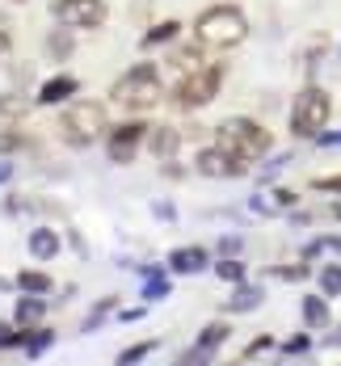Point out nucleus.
I'll list each match as a JSON object with an SVG mask.
<instances>
[{
    "label": "nucleus",
    "instance_id": "f257e3e1",
    "mask_svg": "<svg viewBox=\"0 0 341 366\" xmlns=\"http://www.w3.org/2000/svg\"><path fill=\"white\" fill-rule=\"evenodd\" d=\"M160 93H164V84H160L156 64H135L131 72H122L118 80H114L110 102L122 106V110H131V114H144V110H152V106L160 102Z\"/></svg>",
    "mask_w": 341,
    "mask_h": 366
},
{
    "label": "nucleus",
    "instance_id": "f03ea898",
    "mask_svg": "<svg viewBox=\"0 0 341 366\" xmlns=\"http://www.w3.org/2000/svg\"><path fill=\"white\" fill-rule=\"evenodd\" d=\"M194 34H198L202 46L232 51V46H240V42L249 38V21H244V13H240L236 4H215V9H207V13L194 21Z\"/></svg>",
    "mask_w": 341,
    "mask_h": 366
},
{
    "label": "nucleus",
    "instance_id": "7ed1b4c3",
    "mask_svg": "<svg viewBox=\"0 0 341 366\" xmlns=\"http://www.w3.org/2000/svg\"><path fill=\"white\" fill-rule=\"evenodd\" d=\"M106 131H110V118H106L102 102H72L64 110V118H59V135H64V144H72V147L97 144Z\"/></svg>",
    "mask_w": 341,
    "mask_h": 366
},
{
    "label": "nucleus",
    "instance_id": "20e7f679",
    "mask_svg": "<svg viewBox=\"0 0 341 366\" xmlns=\"http://www.w3.org/2000/svg\"><path fill=\"white\" fill-rule=\"evenodd\" d=\"M215 139H219V147H227L240 160H262L270 152V131L262 122H253V118H227V122H219Z\"/></svg>",
    "mask_w": 341,
    "mask_h": 366
},
{
    "label": "nucleus",
    "instance_id": "39448f33",
    "mask_svg": "<svg viewBox=\"0 0 341 366\" xmlns=\"http://www.w3.org/2000/svg\"><path fill=\"white\" fill-rule=\"evenodd\" d=\"M219 84H224V64H202V68H194V72H186L177 80L173 106L177 110H198V106H207L219 93Z\"/></svg>",
    "mask_w": 341,
    "mask_h": 366
},
{
    "label": "nucleus",
    "instance_id": "423d86ee",
    "mask_svg": "<svg viewBox=\"0 0 341 366\" xmlns=\"http://www.w3.org/2000/svg\"><path fill=\"white\" fill-rule=\"evenodd\" d=\"M329 110H333L329 93H325V89H316V84H307L300 97H295V106H291V131H295V135H303V139L320 135V127H325Z\"/></svg>",
    "mask_w": 341,
    "mask_h": 366
},
{
    "label": "nucleus",
    "instance_id": "0eeeda50",
    "mask_svg": "<svg viewBox=\"0 0 341 366\" xmlns=\"http://www.w3.org/2000/svg\"><path fill=\"white\" fill-rule=\"evenodd\" d=\"M106 0H51V17L68 30H97L106 26Z\"/></svg>",
    "mask_w": 341,
    "mask_h": 366
},
{
    "label": "nucleus",
    "instance_id": "6e6552de",
    "mask_svg": "<svg viewBox=\"0 0 341 366\" xmlns=\"http://www.w3.org/2000/svg\"><path fill=\"white\" fill-rule=\"evenodd\" d=\"M144 135H148V127H144L139 118H131V122H122V127H110V144H106V152H110L114 164H131L135 152H139V144H144Z\"/></svg>",
    "mask_w": 341,
    "mask_h": 366
},
{
    "label": "nucleus",
    "instance_id": "1a4fd4ad",
    "mask_svg": "<svg viewBox=\"0 0 341 366\" xmlns=\"http://www.w3.org/2000/svg\"><path fill=\"white\" fill-rule=\"evenodd\" d=\"M244 164H249V160L232 156V152L219 147V144L198 152V173H202V177H240V173H244Z\"/></svg>",
    "mask_w": 341,
    "mask_h": 366
},
{
    "label": "nucleus",
    "instance_id": "9d476101",
    "mask_svg": "<svg viewBox=\"0 0 341 366\" xmlns=\"http://www.w3.org/2000/svg\"><path fill=\"white\" fill-rule=\"evenodd\" d=\"M144 144H148V152L156 160H173L177 147H182V131H177V127H148Z\"/></svg>",
    "mask_w": 341,
    "mask_h": 366
},
{
    "label": "nucleus",
    "instance_id": "9b49d317",
    "mask_svg": "<svg viewBox=\"0 0 341 366\" xmlns=\"http://www.w3.org/2000/svg\"><path fill=\"white\" fill-rule=\"evenodd\" d=\"M76 93H80V80H76V76H51V80H42V89H38V106H64Z\"/></svg>",
    "mask_w": 341,
    "mask_h": 366
},
{
    "label": "nucleus",
    "instance_id": "f8f14e48",
    "mask_svg": "<svg viewBox=\"0 0 341 366\" xmlns=\"http://www.w3.org/2000/svg\"><path fill=\"white\" fill-rule=\"evenodd\" d=\"M26 110H30V106H26L21 97L4 93V97H0V135H4V131H17V127L26 122Z\"/></svg>",
    "mask_w": 341,
    "mask_h": 366
},
{
    "label": "nucleus",
    "instance_id": "ddd939ff",
    "mask_svg": "<svg viewBox=\"0 0 341 366\" xmlns=\"http://www.w3.org/2000/svg\"><path fill=\"white\" fill-rule=\"evenodd\" d=\"M46 316V299L42 295H26V299H17V312H13V320H17V329H30Z\"/></svg>",
    "mask_w": 341,
    "mask_h": 366
},
{
    "label": "nucleus",
    "instance_id": "4468645a",
    "mask_svg": "<svg viewBox=\"0 0 341 366\" xmlns=\"http://www.w3.org/2000/svg\"><path fill=\"white\" fill-rule=\"evenodd\" d=\"M169 265H173L177 274H198V269L207 265V253H202L198 244H189V249H173V257H169Z\"/></svg>",
    "mask_w": 341,
    "mask_h": 366
},
{
    "label": "nucleus",
    "instance_id": "2eb2a0df",
    "mask_svg": "<svg viewBox=\"0 0 341 366\" xmlns=\"http://www.w3.org/2000/svg\"><path fill=\"white\" fill-rule=\"evenodd\" d=\"M55 253H59V236H55L51 227H38V232H30V257H38V261H51Z\"/></svg>",
    "mask_w": 341,
    "mask_h": 366
},
{
    "label": "nucleus",
    "instance_id": "dca6fc26",
    "mask_svg": "<svg viewBox=\"0 0 341 366\" xmlns=\"http://www.w3.org/2000/svg\"><path fill=\"white\" fill-rule=\"evenodd\" d=\"M295 202V194H287V189H274V194H262V198H253V211H262V215H274V211H287Z\"/></svg>",
    "mask_w": 341,
    "mask_h": 366
},
{
    "label": "nucleus",
    "instance_id": "f3484780",
    "mask_svg": "<svg viewBox=\"0 0 341 366\" xmlns=\"http://www.w3.org/2000/svg\"><path fill=\"white\" fill-rule=\"evenodd\" d=\"M219 341H227V325H224V320H215V325H207V329H202V337H198V354H194V358H207Z\"/></svg>",
    "mask_w": 341,
    "mask_h": 366
},
{
    "label": "nucleus",
    "instance_id": "a211bd4d",
    "mask_svg": "<svg viewBox=\"0 0 341 366\" xmlns=\"http://www.w3.org/2000/svg\"><path fill=\"white\" fill-rule=\"evenodd\" d=\"M177 30H182V21H160V26H152L148 34L139 38V46L148 51V46H160V42H173V38H177Z\"/></svg>",
    "mask_w": 341,
    "mask_h": 366
},
{
    "label": "nucleus",
    "instance_id": "6ab92c4d",
    "mask_svg": "<svg viewBox=\"0 0 341 366\" xmlns=\"http://www.w3.org/2000/svg\"><path fill=\"white\" fill-rule=\"evenodd\" d=\"M303 320H307V329H325L329 325V303L325 299H303Z\"/></svg>",
    "mask_w": 341,
    "mask_h": 366
},
{
    "label": "nucleus",
    "instance_id": "aec40b11",
    "mask_svg": "<svg viewBox=\"0 0 341 366\" xmlns=\"http://www.w3.org/2000/svg\"><path fill=\"white\" fill-rule=\"evenodd\" d=\"M17 287H21L26 295H46L51 291V278L38 274V269H21V274H17Z\"/></svg>",
    "mask_w": 341,
    "mask_h": 366
},
{
    "label": "nucleus",
    "instance_id": "412c9836",
    "mask_svg": "<svg viewBox=\"0 0 341 366\" xmlns=\"http://www.w3.org/2000/svg\"><path fill=\"white\" fill-rule=\"evenodd\" d=\"M257 303H262V291H257V287H240V291L227 299V307H232V312H253Z\"/></svg>",
    "mask_w": 341,
    "mask_h": 366
},
{
    "label": "nucleus",
    "instance_id": "4be33fe9",
    "mask_svg": "<svg viewBox=\"0 0 341 366\" xmlns=\"http://www.w3.org/2000/svg\"><path fill=\"white\" fill-rule=\"evenodd\" d=\"M51 341H55V332H51V329H26V341H21V345H26V354H30V358H38Z\"/></svg>",
    "mask_w": 341,
    "mask_h": 366
},
{
    "label": "nucleus",
    "instance_id": "5701e85b",
    "mask_svg": "<svg viewBox=\"0 0 341 366\" xmlns=\"http://www.w3.org/2000/svg\"><path fill=\"white\" fill-rule=\"evenodd\" d=\"M46 51H51L55 59H68V55H72V30L64 26L59 34H51V38H46Z\"/></svg>",
    "mask_w": 341,
    "mask_h": 366
},
{
    "label": "nucleus",
    "instance_id": "b1692460",
    "mask_svg": "<svg viewBox=\"0 0 341 366\" xmlns=\"http://www.w3.org/2000/svg\"><path fill=\"white\" fill-rule=\"evenodd\" d=\"M173 68H182V76L194 72V68H202V55L194 51V46H182V51H173V59H169Z\"/></svg>",
    "mask_w": 341,
    "mask_h": 366
},
{
    "label": "nucleus",
    "instance_id": "393cba45",
    "mask_svg": "<svg viewBox=\"0 0 341 366\" xmlns=\"http://www.w3.org/2000/svg\"><path fill=\"white\" fill-rule=\"evenodd\" d=\"M215 274L224 278V282H244V261H236V257H227L215 265Z\"/></svg>",
    "mask_w": 341,
    "mask_h": 366
},
{
    "label": "nucleus",
    "instance_id": "a878e982",
    "mask_svg": "<svg viewBox=\"0 0 341 366\" xmlns=\"http://www.w3.org/2000/svg\"><path fill=\"white\" fill-rule=\"evenodd\" d=\"M320 287L329 295H341V265H325L320 269Z\"/></svg>",
    "mask_w": 341,
    "mask_h": 366
},
{
    "label": "nucleus",
    "instance_id": "bb28decb",
    "mask_svg": "<svg viewBox=\"0 0 341 366\" xmlns=\"http://www.w3.org/2000/svg\"><path fill=\"white\" fill-rule=\"evenodd\" d=\"M152 350H156V341H139V345L122 350V358H118V362H139V358H148Z\"/></svg>",
    "mask_w": 341,
    "mask_h": 366
},
{
    "label": "nucleus",
    "instance_id": "cd10ccee",
    "mask_svg": "<svg viewBox=\"0 0 341 366\" xmlns=\"http://www.w3.org/2000/svg\"><path fill=\"white\" fill-rule=\"evenodd\" d=\"M169 295V282L160 274H148V287H144V299H164Z\"/></svg>",
    "mask_w": 341,
    "mask_h": 366
},
{
    "label": "nucleus",
    "instance_id": "c85d7f7f",
    "mask_svg": "<svg viewBox=\"0 0 341 366\" xmlns=\"http://www.w3.org/2000/svg\"><path fill=\"white\" fill-rule=\"evenodd\" d=\"M26 341V329H13V325H0V350H9V345H21Z\"/></svg>",
    "mask_w": 341,
    "mask_h": 366
},
{
    "label": "nucleus",
    "instance_id": "c756f323",
    "mask_svg": "<svg viewBox=\"0 0 341 366\" xmlns=\"http://www.w3.org/2000/svg\"><path fill=\"white\" fill-rule=\"evenodd\" d=\"M9 51H13V26H9V21L0 17V59H4Z\"/></svg>",
    "mask_w": 341,
    "mask_h": 366
},
{
    "label": "nucleus",
    "instance_id": "7c9ffc66",
    "mask_svg": "<svg viewBox=\"0 0 341 366\" xmlns=\"http://www.w3.org/2000/svg\"><path fill=\"white\" fill-rule=\"evenodd\" d=\"M316 189H320V194H341V177H316Z\"/></svg>",
    "mask_w": 341,
    "mask_h": 366
},
{
    "label": "nucleus",
    "instance_id": "2f4dec72",
    "mask_svg": "<svg viewBox=\"0 0 341 366\" xmlns=\"http://www.w3.org/2000/svg\"><path fill=\"white\" fill-rule=\"evenodd\" d=\"M270 345H274V341H270V337H257V341H253V345H249V350H244V358H257V354H265V350H270Z\"/></svg>",
    "mask_w": 341,
    "mask_h": 366
},
{
    "label": "nucleus",
    "instance_id": "473e14b6",
    "mask_svg": "<svg viewBox=\"0 0 341 366\" xmlns=\"http://www.w3.org/2000/svg\"><path fill=\"white\" fill-rule=\"evenodd\" d=\"M303 350H307V337H295V341L287 345V354H303Z\"/></svg>",
    "mask_w": 341,
    "mask_h": 366
},
{
    "label": "nucleus",
    "instance_id": "72a5a7b5",
    "mask_svg": "<svg viewBox=\"0 0 341 366\" xmlns=\"http://www.w3.org/2000/svg\"><path fill=\"white\" fill-rule=\"evenodd\" d=\"M9 177H13V164H4V160H0V185L9 182Z\"/></svg>",
    "mask_w": 341,
    "mask_h": 366
},
{
    "label": "nucleus",
    "instance_id": "f704fd0d",
    "mask_svg": "<svg viewBox=\"0 0 341 366\" xmlns=\"http://www.w3.org/2000/svg\"><path fill=\"white\" fill-rule=\"evenodd\" d=\"M325 144H341V131L337 135H325Z\"/></svg>",
    "mask_w": 341,
    "mask_h": 366
},
{
    "label": "nucleus",
    "instance_id": "c9c22d12",
    "mask_svg": "<svg viewBox=\"0 0 341 366\" xmlns=\"http://www.w3.org/2000/svg\"><path fill=\"white\" fill-rule=\"evenodd\" d=\"M13 4H26V0H13Z\"/></svg>",
    "mask_w": 341,
    "mask_h": 366
}]
</instances>
